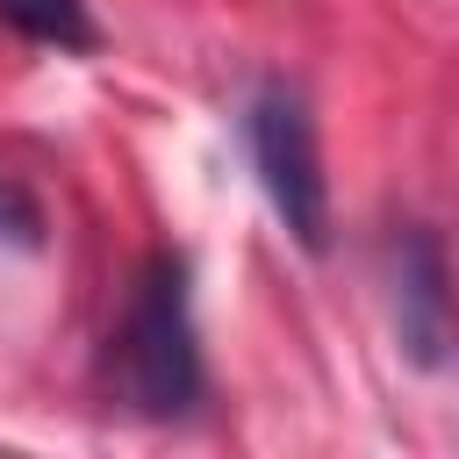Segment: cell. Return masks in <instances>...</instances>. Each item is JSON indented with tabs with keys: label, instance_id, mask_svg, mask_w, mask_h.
Segmentation results:
<instances>
[{
	"label": "cell",
	"instance_id": "5",
	"mask_svg": "<svg viewBox=\"0 0 459 459\" xmlns=\"http://www.w3.org/2000/svg\"><path fill=\"white\" fill-rule=\"evenodd\" d=\"M43 244V208L29 201V186L0 179V251H36Z\"/></svg>",
	"mask_w": 459,
	"mask_h": 459
},
{
	"label": "cell",
	"instance_id": "1",
	"mask_svg": "<svg viewBox=\"0 0 459 459\" xmlns=\"http://www.w3.org/2000/svg\"><path fill=\"white\" fill-rule=\"evenodd\" d=\"M115 394L151 423L186 416L201 402V330H194L186 265L172 251H158L129 287V308L115 330Z\"/></svg>",
	"mask_w": 459,
	"mask_h": 459
},
{
	"label": "cell",
	"instance_id": "3",
	"mask_svg": "<svg viewBox=\"0 0 459 459\" xmlns=\"http://www.w3.org/2000/svg\"><path fill=\"white\" fill-rule=\"evenodd\" d=\"M387 308H394V344L416 373H445L459 359L452 265H445V244L423 222H402V237L387 251Z\"/></svg>",
	"mask_w": 459,
	"mask_h": 459
},
{
	"label": "cell",
	"instance_id": "2",
	"mask_svg": "<svg viewBox=\"0 0 459 459\" xmlns=\"http://www.w3.org/2000/svg\"><path fill=\"white\" fill-rule=\"evenodd\" d=\"M244 143L258 165V186L280 215V230L301 251L330 244V172H323V143H316V115L301 100V86L265 79L244 108Z\"/></svg>",
	"mask_w": 459,
	"mask_h": 459
},
{
	"label": "cell",
	"instance_id": "4",
	"mask_svg": "<svg viewBox=\"0 0 459 459\" xmlns=\"http://www.w3.org/2000/svg\"><path fill=\"white\" fill-rule=\"evenodd\" d=\"M0 22L43 50H93L100 29L86 14V0H0Z\"/></svg>",
	"mask_w": 459,
	"mask_h": 459
}]
</instances>
